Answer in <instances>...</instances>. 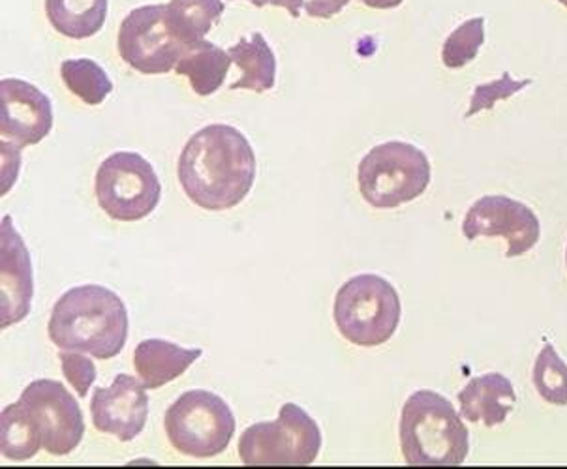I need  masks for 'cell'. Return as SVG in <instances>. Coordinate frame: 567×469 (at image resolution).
Returning a JSON list of instances; mask_svg holds the SVG:
<instances>
[{"label":"cell","instance_id":"26","mask_svg":"<svg viewBox=\"0 0 567 469\" xmlns=\"http://www.w3.org/2000/svg\"><path fill=\"white\" fill-rule=\"evenodd\" d=\"M61 363L64 377L74 387L80 398H85L89 389L96 382V368L91 358L83 357L81 352H64L61 350Z\"/></svg>","mask_w":567,"mask_h":469},{"label":"cell","instance_id":"6","mask_svg":"<svg viewBox=\"0 0 567 469\" xmlns=\"http://www.w3.org/2000/svg\"><path fill=\"white\" fill-rule=\"evenodd\" d=\"M320 449V426L293 402L284 404L277 420L248 426L239 438L245 466H310Z\"/></svg>","mask_w":567,"mask_h":469},{"label":"cell","instance_id":"15","mask_svg":"<svg viewBox=\"0 0 567 469\" xmlns=\"http://www.w3.org/2000/svg\"><path fill=\"white\" fill-rule=\"evenodd\" d=\"M517 402L515 387L498 372L470 379L458 393L461 414L470 423H483L487 428L502 425Z\"/></svg>","mask_w":567,"mask_h":469},{"label":"cell","instance_id":"19","mask_svg":"<svg viewBox=\"0 0 567 469\" xmlns=\"http://www.w3.org/2000/svg\"><path fill=\"white\" fill-rule=\"evenodd\" d=\"M45 13L59 34L85 40L105 25L107 0H45Z\"/></svg>","mask_w":567,"mask_h":469},{"label":"cell","instance_id":"9","mask_svg":"<svg viewBox=\"0 0 567 469\" xmlns=\"http://www.w3.org/2000/svg\"><path fill=\"white\" fill-rule=\"evenodd\" d=\"M118 53L130 69L145 75L172 72L186 45L167 21V4L140 7L123 19L117 38Z\"/></svg>","mask_w":567,"mask_h":469},{"label":"cell","instance_id":"10","mask_svg":"<svg viewBox=\"0 0 567 469\" xmlns=\"http://www.w3.org/2000/svg\"><path fill=\"white\" fill-rule=\"evenodd\" d=\"M19 400L45 451L66 457L78 449L85 436V420L80 404L61 382L37 379L27 385Z\"/></svg>","mask_w":567,"mask_h":469},{"label":"cell","instance_id":"13","mask_svg":"<svg viewBox=\"0 0 567 469\" xmlns=\"http://www.w3.org/2000/svg\"><path fill=\"white\" fill-rule=\"evenodd\" d=\"M91 415L99 432L112 434L118 441H132L147 423V387L136 377L118 374L110 387L94 389Z\"/></svg>","mask_w":567,"mask_h":469},{"label":"cell","instance_id":"16","mask_svg":"<svg viewBox=\"0 0 567 469\" xmlns=\"http://www.w3.org/2000/svg\"><path fill=\"white\" fill-rule=\"evenodd\" d=\"M202 350H186L161 338L143 340L134 352L137 376L148 390L161 389L167 383L183 376L199 357Z\"/></svg>","mask_w":567,"mask_h":469},{"label":"cell","instance_id":"25","mask_svg":"<svg viewBox=\"0 0 567 469\" xmlns=\"http://www.w3.org/2000/svg\"><path fill=\"white\" fill-rule=\"evenodd\" d=\"M532 81H515L512 75L504 74L499 80L482 85V87H475L472 100H470V110L466 113V117H472L475 113L485 112L491 110L498 100L512 98L513 94H517L518 91L528 87Z\"/></svg>","mask_w":567,"mask_h":469},{"label":"cell","instance_id":"22","mask_svg":"<svg viewBox=\"0 0 567 469\" xmlns=\"http://www.w3.org/2000/svg\"><path fill=\"white\" fill-rule=\"evenodd\" d=\"M61 77L70 93L86 105H100L113 91L110 75L91 59H70L61 64Z\"/></svg>","mask_w":567,"mask_h":469},{"label":"cell","instance_id":"7","mask_svg":"<svg viewBox=\"0 0 567 469\" xmlns=\"http://www.w3.org/2000/svg\"><path fill=\"white\" fill-rule=\"evenodd\" d=\"M164 426L175 451L213 458L228 449L235 436V415L228 402L215 393L188 390L169 406Z\"/></svg>","mask_w":567,"mask_h":469},{"label":"cell","instance_id":"20","mask_svg":"<svg viewBox=\"0 0 567 469\" xmlns=\"http://www.w3.org/2000/svg\"><path fill=\"white\" fill-rule=\"evenodd\" d=\"M226 4L223 0H169L167 21L175 34L186 45L202 42L218 19L223 18Z\"/></svg>","mask_w":567,"mask_h":469},{"label":"cell","instance_id":"8","mask_svg":"<svg viewBox=\"0 0 567 469\" xmlns=\"http://www.w3.org/2000/svg\"><path fill=\"white\" fill-rule=\"evenodd\" d=\"M100 209L117 222H137L158 207L162 185L142 155L121 150L100 164L94 179Z\"/></svg>","mask_w":567,"mask_h":469},{"label":"cell","instance_id":"11","mask_svg":"<svg viewBox=\"0 0 567 469\" xmlns=\"http://www.w3.org/2000/svg\"><path fill=\"white\" fill-rule=\"evenodd\" d=\"M464 237H504L507 258L530 252L542 237V223L528 205L507 196H485L468 209L463 222Z\"/></svg>","mask_w":567,"mask_h":469},{"label":"cell","instance_id":"2","mask_svg":"<svg viewBox=\"0 0 567 469\" xmlns=\"http://www.w3.org/2000/svg\"><path fill=\"white\" fill-rule=\"evenodd\" d=\"M128 325L123 299L104 285L89 284L72 288L56 301L48 333L59 350L110 361L123 352Z\"/></svg>","mask_w":567,"mask_h":469},{"label":"cell","instance_id":"30","mask_svg":"<svg viewBox=\"0 0 567 469\" xmlns=\"http://www.w3.org/2000/svg\"><path fill=\"white\" fill-rule=\"evenodd\" d=\"M558 2H560L561 7L567 8V0H558Z\"/></svg>","mask_w":567,"mask_h":469},{"label":"cell","instance_id":"31","mask_svg":"<svg viewBox=\"0 0 567 469\" xmlns=\"http://www.w3.org/2000/svg\"><path fill=\"white\" fill-rule=\"evenodd\" d=\"M566 263H567V248H566Z\"/></svg>","mask_w":567,"mask_h":469},{"label":"cell","instance_id":"18","mask_svg":"<svg viewBox=\"0 0 567 469\" xmlns=\"http://www.w3.org/2000/svg\"><path fill=\"white\" fill-rule=\"evenodd\" d=\"M231 66V56L228 51L220 50L218 45L207 40L196 42L186 50L185 55L177 62V75H186L190 87L199 96H210L223 87L224 80Z\"/></svg>","mask_w":567,"mask_h":469},{"label":"cell","instance_id":"17","mask_svg":"<svg viewBox=\"0 0 567 469\" xmlns=\"http://www.w3.org/2000/svg\"><path fill=\"white\" fill-rule=\"evenodd\" d=\"M228 53L235 66L241 70V80L231 83L229 91L248 88L254 93H267L275 87L277 56L261 32H254L252 38L243 37Z\"/></svg>","mask_w":567,"mask_h":469},{"label":"cell","instance_id":"1","mask_svg":"<svg viewBox=\"0 0 567 469\" xmlns=\"http://www.w3.org/2000/svg\"><path fill=\"white\" fill-rule=\"evenodd\" d=\"M177 174L192 204L205 210L234 209L252 190L256 155L241 131L210 124L186 142Z\"/></svg>","mask_w":567,"mask_h":469},{"label":"cell","instance_id":"12","mask_svg":"<svg viewBox=\"0 0 567 469\" xmlns=\"http://www.w3.org/2000/svg\"><path fill=\"white\" fill-rule=\"evenodd\" d=\"M0 134L2 143L23 148L38 145L53 128L51 100L23 80L0 81Z\"/></svg>","mask_w":567,"mask_h":469},{"label":"cell","instance_id":"21","mask_svg":"<svg viewBox=\"0 0 567 469\" xmlns=\"http://www.w3.org/2000/svg\"><path fill=\"white\" fill-rule=\"evenodd\" d=\"M0 445H2V455L13 462L31 460L43 447L42 439L34 430L31 419L27 417L21 400L13 402L2 409Z\"/></svg>","mask_w":567,"mask_h":469},{"label":"cell","instance_id":"3","mask_svg":"<svg viewBox=\"0 0 567 469\" xmlns=\"http://www.w3.org/2000/svg\"><path fill=\"white\" fill-rule=\"evenodd\" d=\"M399 436L408 466L447 468L468 458V428L453 404L434 390H417L408 398Z\"/></svg>","mask_w":567,"mask_h":469},{"label":"cell","instance_id":"29","mask_svg":"<svg viewBox=\"0 0 567 469\" xmlns=\"http://www.w3.org/2000/svg\"><path fill=\"white\" fill-rule=\"evenodd\" d=\"M361 2L374 10H391V8L401 7L404 0H361Z\"/></svg>","mask_w":567,"mask_h":469},{"label":"cell","instance_id":"14","mask_svg":"<svg viewBox=\"0 0 567 469\" xmlns=\"http://www.w3.org/2000/svg\"><path fill=\"white\" fill-rule=\"evenodd\" d=\"M34 296V272L31 253L21 234L13 228L12 218L4 217L0 231V301L2 329L21 323L31 314Z\"/></svg>","mask_w":567,"mask_h":469},{"label":"cell","instance_id":"27","mask_svg":"<svg viewBox=\"0 0 567 469\" xmlns=\"http://www.w3.org/2000/svg\"><path fill=\"white\" fill-rule=\"evenodd\" d=\"M350 0H301V7L310 18L329 19L342 12Z\"/></svg>","mask_w":567,"mask_h":469},{"label":"cell","instance_id":"28","mask_svg":"<svg viewBox=\"0 0 567 469\" xmlns=\"http://www.w3.org/2000/svg\"><path fill=\"white\" fill-rule=\"evenodd\" d=\"M235 2V0H234ZM256 8L278 7L288 10L291 18L297 19L301 15V0H247Z\"/></svg>","mask_w":567,"mask_h":469},{"label":"cell","instance_id":"4","mask_svg":"<svg viewBox=\"0 0 567 469\" xmlns=\"http://www.w3.org/2000/svg\"><path fill=\"white\" fill-rule=\"evenodd\" d=\"M333 314L340 334L353 346H382L401 323V296L382 277L359 274L337 291Z\"/></svg>","mask_w":567,"mask_h":469},{"label":"cell","instance_id":"5","mask_svg":"<svg viewBox=\"0 0 567 469\" xmlns=\"http://www.w3.org/2000/svg\"><path fill=\"white\" fill-rule=\"evenodd\" d=\"M431 177L429 156L404 142L378 145L367 153L358 169L361 196L377 209H395L420 198Z\"/></svg>","mask_w":567,"mask_h":469},{"label":"cell","instance_id":"23","mask_svg":"<svg viewBox=\"0 0 567 469\" xmlns=\"http://www.w3.org/2000/svg\"><path fill=\"white\" fill-rule=\"evenodd\" d=\"M532 382L543 400L553 406H567V365L555 346H543L534 363Z\"/></svg>","mask_w":567,"mask_h":469},{"label":"cell","instance_id":"24","mask_svg":"<svg viewBox=\"0 0 567 469\" xmlns=\"http://www.w3.org/2000/svg\"><path fill=\"white\" fill-rule=\"evenodd\" d=\"M485 42V18L468 19L445 40L442 62L447 69H463L474 61Z\"/></svg>","mask_w":567,"mask_h":469}]
</instances>
